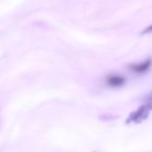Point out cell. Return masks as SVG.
<instances>
[{
    "mask_svg": "<svg viewBox=\"0 0 152 152\" xmlns=\"http://www.w3.org/2000/svg\"><path fill=\"white\" fill-rule=\"evenodd\" d=\"M151 111H152V102L151 101H146L145 104L141 105L137 110L133 111L129 115L126 123L127 124H129V123L140 124L148 117Z\"/></svg>",
    "mask_w": 152,
    "mask_h": 152,
    "instance_id": "cell-1",
    "label": "cell"
},
{
    "mask_svg": "<svg viewBox=\"0 0 152 152\" xmlns=\"http://www.w3.org/2000/svg\"><path fill=\"white\" fill-rule=\"evenodd\" d=\"M125 82L126 79L120 74H109L105 78L106 84L112 89H118L123 87L125 84Z\"/></svg>",
    "mask_w": 152,
    "mask_h": 152,
    "instance_id": "cell-2",
    "label": "cell"
},
{
    "mask_svg": "<svg viewBox=\"0 0 152 152\" xmlns=\"http://www.w3.org/2000/svg\"><path fill=\"white\" fill-rule=\"evenodd\" d=\"M152 65V59L151 58H148L147 60L139 63V64H132L129 65V69L132 70L133 72L139 73V74H142L146 72H148L149 70V68Z\"/></svg>",
    "mask_w": 152,
    "mask_h": 152,
    "instance_id": "cell-3",
    "label": "cell"
},
{
    "mask_svg": "<svg viewBox=\"0 0 152 152\" xmlns=\"http://www.w3.org/2000/svg\"><path fill=\"white\" fill-rule=\"evenodd\" d=\"M150 32H152V25H150V26H148V28H146V29L141 32V34L143 35V34H148V33H150Z\"/></svg>",
    "mask_w": 152,
    "mask_h": 152,
    "instance_id": "cell-4",
    "label": "cell"
},
{
    "mask_svg": "<svg viewBox=\"0 0 152 152\" xmlns=\"http://www.w3.org/2000/svg\"><path fill=\"white\" fill-rule=\"evenodd\" d=\"M144 99H145L146 101H151V102H152V91H150V92L144 98Z\"/></svg>",
    "mask_w": 152,
    "mask_h": 152,
    "instance_id": "cell-5",
    "label": "cell"
}]
</instances>
